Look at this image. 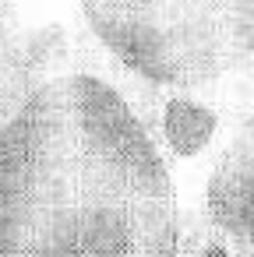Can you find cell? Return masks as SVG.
I'll return each mask as SVG.
<instances>
[{"mask_svg": "<svg viewBox=\"0 0 254 257\" xmlns=\"http://www.w3.org/2000/svg\"><path fill=\"white\" fill-rule=\"evenodd\" d=\"M219 15L222 0H81L106 67L138 88L236 85Z\"/></svg>", "mask_w": 254, "mask_h": 257, "instance_id": "cell-1", "label": "cell"}, {"mask_svg": "<svg viewBox=\"0 0 254 257\" xmlns=\"http://www.w3.org/2000/svg\"><path fill=\"white\" fill-rule=\"evenodd\" d=\"M81 187L64 74L39 81L0 123V257H22Z\"/></svg>", "mask_w": 254, "mask_h": 257, "instance_id": "cell-2", "label": "cell"}, {"mask_svg": "<svg viewBox=\"0 0 254 257\" xmlns=\"http://www.w3.org/2000/svg\"><path fill=\"white\" fill-rule=\"evenodd\" d=\"M64 106L78 173L89 187L131 204L177 201L173 169L155 148L124 78L110 67L71 64L64 71Z\"/></svg>", "mask_w": 254, "mask_h": 257, "instance_id": "cell-3", "label": "cell"}, {"mask_svg": "<svg viewBox=\"0 0 254 257\" xmlns=\"http://www.w3.org/2000/svg\"><path fill=\"white\" fill-rule=\"evenodd\" d=\"M120 78V74H117ZM131 95L141 109V120L162 152L166 166L187 169V166H208L222 155V148L233 141L236 127L247 116L250 95L236 85L219 88H138L131 85Z\"/></svg>", "mask_w": 254, "mask_h": 257, "instance_id": "cell-4", "label": "cell"}, {"mask_svg": "<svg viewBox=\"0 0 254 257\" xmlns=\"http://www.w3.org/2000/svg\"><path fill=\"white\" fill-rule=\"evenodd\" d=\"M162 204L177 201L131 204L81 180L74 197L39 229L22 257H138L141 225Z\"/></svg>", "mask_w": 254, "mask_h": 257, "instance_id": "cell-5", "label": "cell"}, {"mask_svg": "<svg viewBox=\"0 0 254 257\" xmlns=\"http://www.w3.org/2000/svg\"><path fill=\"white\" fill-rule=\"evenodd\" d=\"M198 211L254 257V131L236 127L201 183Z\"/></svg>", "mask_w": 254, "mask_h": 257, "instance_id": "cell-6", "label": "cell"}, {"mask_svg": "<svg viewBox=\"0 0 254 257\" xmlns=\"http://www.w3.org/2000/svg\"><path fill=\"white\" fill-rule=\"evenodd\" d=\"M177 257H250L243 253L229 236H222L198 208H180V229H177Z\"/></svg>", "mask_w": 254, "mask_h": 257, "instance_id": "cell-7", "label": "cell"}, {"mask_svg": "<svg viewBox=\"0 0 254 257\" xmlns=\"http://www.w3.org/2000/svg\"><path fill=\"white\" fill-rule=\"evenodd\" d=\"M39 81H43V78H36V74L25 71V64L18 60V53H15L11 43L0 50V123L8 120V113H11ZM46 81H50V78H46Z\"/></svg>", "mask_w": 254, "mask_h": 257, "instance_id": "cell-8", "label": "cell"}, {"mask_svg": "<svg viewBox=\"0 0 254 257\" xmlns=\"http://www.w3.org/2000/svg\"><path fill=\"white\" fill-rule=\"evenodd\" d=\"M240 127L254 131V99H250V106H247V116H243V123H240Z\"/></svg>", "mask_w": 254, "mask_h": 257, "instance_id": "cell-9", "label": "cell"}]
</instances>
